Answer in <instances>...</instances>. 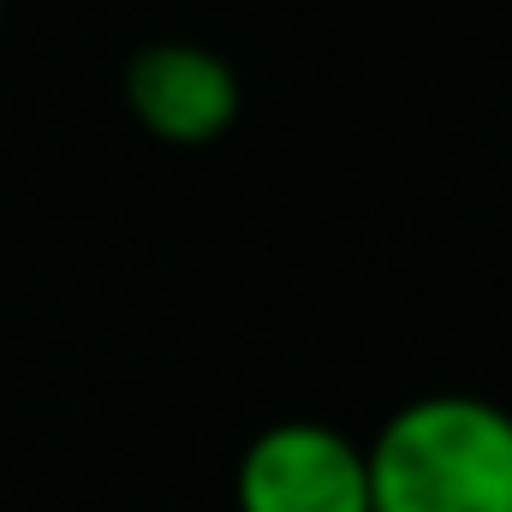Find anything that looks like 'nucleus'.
Instances as JSON below:
<instances>
[{
    "label": "nucleus",
    "instance_id": "1",
    "mask_svg": "<svg viewBox=\"0 0 512 512\" xmlns=\"http://www.w3.org/2000/svg\"><path fill=\"white\" fill-rule=\"evenodd\" d=\"M370 512H512V411L489 393H417L364 441Z\"/></svg>",
    "mask_w": 512,
    "mask_h": 512
},
{
    "label": "nucleus",
    "instance_id": "2",
    "mask_svg": "<svg viewBox=\"0 0 512 512\" xmlns=\"http://www.w3.org/2000/svg\"><path fill=\"white\" fill-rule=\"evenodd\" d=\"M239 512H370L364 441L334 423L286 417L256 429L233 465Z\"/></svg>",
    "mask_w": 512,
    "mask_h": 512
},
{
    "label": "nucleus",
    "instance_id": "3",
    "mask_svg": "<svg viewBox=\"0 0 512 512\" xmlns=\"http://www.w3.org/2000/svg\"><path fill=\"white\" fill-rule=\"evenodd\" d=\"M120 96H126L131 120L173 149H203L227 137L245 108V84L233 60L203 42H179V36L143 42L131 54L120 72Z\"/></svg>",
    "mask_w": 512,
    "mask_h": 512
},
{
    "label": "nucleus",
    "instance_id": "4",
    "mask_svg": "<svg viewBox=\"0 0 512 512\" xmlns=\"http://www.w3.org/2000/svg\"><path fill=\"white\" fill-rule=\"evenodd\" d=\"M0 18H6V0H0Z\"/></svg>",
    "mask_w": 512,
    "mask_h": 512
}]
</instances>
